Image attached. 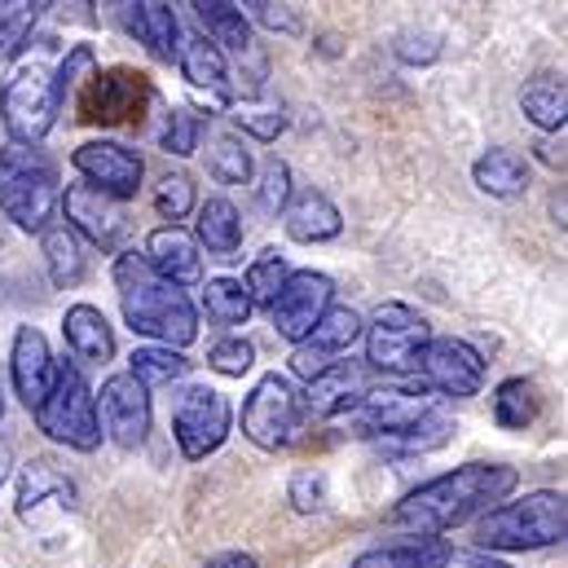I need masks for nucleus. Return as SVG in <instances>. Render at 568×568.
<instances>
[{"label":"nucleus","mask_w":568,"mask_h":568,"mask_svg":"<svg viewBox=\"0 0 568 568\" xmlns=\"http://www.w3.org/2000/svg\"><path fill=\"white\" fill-rule=\"evenodd\" d=\"M75 172L84 176V185L129 203L138 190H142V176H145V159L124 142H84L75 154H71Z\"/></svg>","instance_id":"16"},{"label":"nucleus","mask_w":568,"mask_h":568,"mask_svg":"<svg viewBox=\"0 0 568 568\" xmlns=\"http://www.w3.org/2000/svg\"><path fill=\"white\" fill-rule=\"evenodd\" d=\"M454 551L440 538H415V542H393V547H375L362 551L348 568H440Z\"/></svg>","instance_id":"31"},{"label":"nucleus","mask_w":568,"mask_h":568,"mask_svg":"<svg viewBox=\"0 0 568 568\" xmlns=\"http://www.w3.org/2000/svg\"><path fill=\"white\" fill-rule=\"evenodd\" d=\"M98 75V53L89 44H71L67 58L58 62L53 71V93H58V111L62 106H75V98L84 93V84Z\"/></svg>","instance_id":"37"},{"label":"nucleus","mask_w":568,"mask_h":568,"mask_svg":"<svg viewBox=\"0 0 568 568\" xmlns=\"http://www.w3.org/2000/svg\"><path fill=\"white\" fill-rule=\"evenodd\" d=\"M415 371L424 375V388H432L436 397L463 402L485 388V357L458 335H432Z\"/></svg>","instance_id":"12"},{"label":"nucleus","mask_w":568,"mask_h":568,"mask_svg":"<svg viewBox=\"0 0 568 568\" xmlns=\"http://www.w3.org/2000/svg\"><path fill=\"white\" fill-rule=\"evenodd\" d=\"M53 375H58V362H53L49 339L36 326H18L13 331V348H9V384H13L18 402L27 410H36L49 397Z\"/></svg>","instance_id":"18"},{"label":"nucleus","mask_w":568,"mask_h":568,"mask_svg":"<svg viewBox=\"0 0 568 568\" xmlns=\"http://www.w3.org/2000/svg\"><path fill=\"white\" fill-rule=\"evenodd\" d=\"M58 207L67 212L62 225H67L75 239H89L93 247L115 252V256L124 252V239H129V207H124L120 199H111V194H102V190L75 181V185H67V194L58 199Z\"/></svg>","instance_id":"13"},{"label":"nucleus","mask_w":568,"mask_h":568,"mask_svg":"<svg viewBox=\"0 0 568 568\" xmlns=\"http://www.w3.org/2000/svg\"><path fill=\"white\" fill-rule=\"evenodd\" d=\"M335 304V283L317 270H291L278 300L270 304V322L286 344H304L308 331L322 322V313Z\"/></svg>","instance_id":"14"},{"label":"nucleus","mask_w":568,"mask_h":568,"mask_svg":"<svg viewBox=\"0 0 568 568\" xmlns=\"http://www.w3.org/2000/svg\"><path fill=\"white\" fill-rule=\"evenodd\" d=\"M142 261L163 278V283H172V286L203 283V252H199L194 234L181 230V225H163V230H154V234L145 239Z\"/></svg>","instance_id":"20"},{"label":"nucleus","mask_w":568,"mask_h":568,"mask_svg":"<svg viewBox=\"0 0 568 568\" xmlns=\"http://www.w3.org/2000/svg\"><path fill=\"white\" fill-rule=\"evenodd\" d=\"M291 194H295V185H291V168H286L283 159H270L265 172H261V185H256V203H261V212L278 216Z\"/></svg>","instance_id":"43"},{"label":"nucleus","mask_w":568,"mask_h":568,"mask_svg":"<svg viewBox=\"0 0 568 568\" xmlns=\"http://www.w3.org/2000/svg\"><path fill=\"white\" fill-rule=\"evenodd\" d=\"M115 9H120V22L129 27V36L142 40L159 62H172L176 58V49H181V18H176L172 4L138 0V4H115Z\"/></svg>","instance_id":"21"},{"label":"nucleus","mask_w":568,"mask_h":568,"mask_svg":"<svg viewBox=\"0 0 568 568\" xmlns=\"http://www.w3.org/2000/svg\"><path fill=\"white\" fill-rule=\"evenodd\" d=\"M207 568H261V565H256V556H247V551H225V556H216Z\"/></svg>","instance_id":"48"},{"label":"nucleus","mask_w":568,"mask_h":568,"mask_svg":"<svg viewBox=\"0 0 568 568\" xmlns=\"http://www.w3.org/2000/svg\"><path fill=\"white\" fill-rule=\"evenodd\" d=\"M176 67H181V75H185L190 89H203V93H216L221 102H230V62H225V53L212 40L181 36Z\"/></svg>","instance_id":"25"},{"label":"nucleus","mask_w":568,"mask_h":568,"mask_svg":"<svg viewBox=\"0 0 568 568\" xmlns=\"http://www.w3.org/2000/svg\"><path fill=\"white\" fill-rule=\"evenodd\" d=\"M154 207H159V216L163 221H185L199 203H194V181L185 176V172H163L159 176V185H154Z\"/></svg>","instance_id":"40"},{"label":"nucleus","mask_w":568,"mask_h":568,"mask_svg":"<svg viewBox=\"0 0 568 568\" xmlns=\"http://www.w3.org/2000/svg\"><path fill=\"white\" fill-rule=\"evenodd\" d=\"M31 415H36V427L49 440H58V445H67L75 454H93L102 445L98 402H93V388H89V379H84V371L75 362H58L53 388Z\"/></svg>","instance_id":"6"},{"label":"nucleus","mask_w":568,"mask_h":568,"mask_svg":"<svg viewBox=\"0 0 568 568\" xmlns=\"http://www.w3.org/2000/svg\"><path fill=\"white\" fill-rule=\"evenodd\" d=\"M234 124H239L247 138H256V142H278L286 133V115L274 111V106H247V111L234 115Z\"/></svg>","instance_id":"44"},{"label":"nucleus","mask_w":568,"mask_h":568,"mask_svg":"<svg viewBox=\"0 0 568 568\" xmlns=\"http://www.w3.org/2000/svg\"><path fill=\"white\" fill-rule=\"evenodd\" d=\"M362 339H366V371H384V375H406L415 371L419 353L432 339V326L419 308L402 304V300H388L371 313V322L362 326Z\"/></svg>","instance_id":"9"},{"label":"nucleus","mask_w":568,"mask_h":568,"mask_svg":"<svg viewBox=\"0 0 568 568\" xmlns=\"http://www.w3.org/2000/svg\"><path fill=\"white\" fill-rule=\"evenodd\" d=\"M344 424L353 427V436L375 440L379 449H393V454H427L454 436V419L440 410V397L424 384L366 393L344 415Z\"/></svg>","instance_id":"2"},{"label":"nucleus","mask_w":568,"mask_h":568,"mask_svg":"<svg viewBox=\"0 0 568 568\" xmlns=\"http://www.w3.org/2000/svg\"><path fill=\"white\" fill-rule=\"evenodd\" d=\"M291 278V265H286L283 252H265V256H256L252 261V270H247V278H243V291L252 295V304H274L278 300V291L286 286Z\"/></svg>","instance_id":"39"},{"label":"nucleus","mask_w":568,"mask_h":568,"mask_svg":"<svg viewBox=\"0 0 568 568\" xmlns=\"http://www.w3.org/2000/svg\"><path fill=\"white\" fill-rule=\"evenodd\" d=\"M283 225L295 243H331V239H339L344 216H339V207H335L322 190L304 185V190H295V194L286 199Z\"/></svg>","instance_id":"22"},{"label":"nucleus","mask_w":568,"mask_h":568,"mask_svg":"<svg viewBox=\"0 0 568 568\" xmlns=\"http://www.w3.org/2000/svg\"><path fill=\"white\" fill-rule=\"evenodd\" d=\"M247 22H261L265 31H283V36H295L300 31V13L291 4H270V0H252V4H239Z\"/></svg>","instance_id":"45"},{"label":"nucleus","mask_w":568,"mask_h":568,"mask_svg":"<svg viewBox=\"0 0 568 568\" xmlns=\"http://www.w3.org/2000/svg\"><path fill=\"white\" fill-rule=\"evenodd\" d=\"M75 480L53 467L49 458H31L22 471H18V520L27 525H44L49 516H71L75 511Z\"/></svg>","instance_id":"17"},{"label":"nucleus","mask_w":568,"mask_h":568,"mask_svg":"<svg viewBox=\"0 0 568 568\" xmlns=\"http://www.w3.org/2000/svg\"><path fill=\"white\" fill-rule=\"evenodd\" d=\"M9 471H13V440H9V436H0V489H4Z\"/></svg>","instance_id":"49"},{"label":"nucleus","mask_w":568,"mask_h":568,"mask_svg":"<svg viewBox=\"0 0 568 568\" xmlns=\"http://www.w3.org/2000/svg\"><path fill=\"white\" fill-rule=\"evenodd\" d=\"M44 9L49 4H40V0H4L0 4V67L22 53V44L31 40V31H36Z\"/></svg>","instance_id":"36"},{"label":"nucleus","mask_w":568,"mask_h":568,"mask_svg":"<svg viewBox=\"0 0 568 568\" xmlns=\"http://www.w3.org/2000/svg\"><path fill=\"white\" fill-rule=\"evenodd\" d=\"M440 568H511L498 556H485V551H463V556H449Z\"/></svg>","instance_id":"47"},{"label":"nucleus","mask_w":568,"mask_h":568,"mask_svg":"<svg viewBox=\"0 0 568 568\" xmlns=\"http://www.w3.org/2000/svg\"><path fill=\"white\" fill-rule=\"evenodd\" d=\"M62 335H67V344L80 362L106 366L115 357V331H111V322L98 304H71L62 313Z\"/></svg>","instance_id":"24"},{"label":"nucleus","mask_w":568,"mask_h":568,"mask_svg":"<svg viewBox=\"0 0 568 568\" xmlns=\"http://www.w3.org/2000/svg\"><path fill=\"white\" fill-rule=\"evenodd\" d=\"M58 163L36 145L0 150V216L27 234H44L58 221Z\"/></svg>","instance_id":"5"},{"label":"nucleus","mask_w":568,"mask_h":568,"mask_svg":"<svg viewBox=\"0 0 568 568\" xmlns=\"http://www.w3.org/2000/svg\"><path fill=\"white\" fill-rule=\"evenodd\" d=\"M194 243H199V252H207L216 261H239L243 216L225 194H212L207 203L194 207Z\"/></svg>","instance_id":"23"},{"label":"nucleus","mask_w":568,"mask_h":568,"mask_svg":"<svg viewBox=\"0 0 568 568\" xmlns=\"http://www.w3.org/2000/svg\"><path fill=\"white\" fill-rule=\"evenodd\" d=\"M190 371H194V362H190L185 353L159 348V344L133 348V357H129V375L142 384L145 393H150V388H163V384H176V379H185Z\"/></svg>","instance_id":"33"},{"label":"nucleus","mask_w":568,"mask_h":568,"mask_svg":"<svg viewBox=\"0 0 568 568\" xmlns=\"http://www.w3.org/2000/svg\"><path fill=\"white\" fill-rule=\"evenodd\" d=\"M568 503L560 489H534L516 503L494 507L476 525V551L485 556H516V551H542L565 542Z\"/></svg>","instance_id":"4"},{"label":"nucleus","mask_w":568,"mask_h":568,"mask_svg":"<svg viewBox=\"0 0 568 568\" xmlns=\"http://www.w3.org/2000/svg\"><path fill=\"white\" fill-rule=\"evenodd\" d=\"M190 9H194V18H199V27L207 31L203 40H212L221 53H225V49L252 53V22L243 18L239 4H230V0H194Z\"/></svg>","instance_id":"27"},{"label":"nucleus","mask_w":568,"mask_h":568,"mask_svg":"<svg viewBox=\"0 0 568 568\" xmlns=\"http://www.w3.org/2000/svg\"><path fill=\"white\" fill-rule=\"evenodd\" d=\"M538 415H542V393L534 379L516 375V379H503L494 388V424L503 432H525V427L538 424Z\"/></svg>","instance_id":"29"},{"label":"nucleus","mask_w":568,"mask_h":568,"mask_svg":"<svg viewBox=\"0 0 568 568\" xmlns=\"http://www.w3.org/2000/svg\"><path fill=\"white\" fill-rule=\"evenodd\" d=\"M93 402H98V427H102V436H111L120 449H142L154 415H150V393H145L129 371L102 379V393H93Z\"/></svg>","instance_id":"15"},{"label":"nucleus","mask_w":568,"mask_h":568,"mask_svg":"<svg viewBox=\"0 0 568 568\" xmlns=\"http://www.w3.org/2000/svg\"><path fill=\"white\" fill-rule=\"evenodd\" d=\"M207 366H212L216 375H225V379H243V375L256 366V344L243 339V335H225V339H216V344L207 348Z\"/></svg>","instance_id":"41"},{"label":"nucleus","mask_w":568,"mask_h":568,"mask_svg":"<svg viewBox=\"0 0 568 568\" xmlns=\"http://www.w3.org/2000/svg\"><path fill=\"white\" fill-rule=\"evenodd\" d=\"M203 313L216 326H247L256 304H252V295L243 291L239 278H212V283L203 286Z\"/></svg>","instance_id":"35"},{"label":"nucleus","mask_w":568,"mask_h":568,"mask_svg":"<svg viewBox=\"0 0 568 568\" xmlns=\"http://www.w3.org/2000/svg\"><path fill=\"white\" fill-rule=\"evenodd\" d=\"M145 111H159V93H154L150 75L138 67H106L75 98V120L102 124V129L142 124Z\"/></svg>","instance_id":"8"},{"label":"nucleus","mask_w":568,"mask_h":568,"mask_svg":"<svg viewBox=\"0 0 568 568\" xmlns=\"http://www.w3.org/2000/svg\"><path fill=\"white\" fill-rule=\"evenodd\" d=\"M230 424H234V410L225 393L207 384H194L172 402V440L185 463H203L207 454H216L230 440Z\"/></svg>","instance_id":"11"},{"label":"nucleus","mask_w":568,"mask_h":568,"mask_svg":"<svg viewBox=\"0 0 568 568\" xmlns=\"http://www.w3.org/2000/svg\"><path fill=\"white\" fill-rule=\"evenodd\" d=\"M371 371L362 362H331L317 379H308V388L300 393L304 402V415H317V419H339L348 415L371 388Z\"/></svg>","instance_id":"19"},{"label":"nucleus","mask_w":568,"mask_h":568,"mask_svg":"<svg viewBox=\"0 0 568 568\" xmlns=\"http://www.w3.org/2000/svg\"><path fill=\"white\" fill-rule=\"evenodd\" d=\"M520 111L542 133H565L568 120V84L565 75H534L520 89Z\"/></svg>","instance_id":"28"},{"label":"nucleus","mask_w":568,"mask_h":568,"mask_svg":"<svg viewBox=\"0 0 568 568\" xmlns=\"http://www.w3.org/2000/svg\"><path fill=\"white\" fill-rule=\"evenodd\" d=\"M516 489H520V471L511 463H463L445 476H432L419 489H410L388 511V525L415 538H440L476 516H489Z\"/></svg>","instance_id":"1"},{"label":"nucleus","mask_w":568,"mask_h":568,"mask_svg":"<svg viewBox=\"0 0 568 568\" xmlns=\"http://www.w3.org/2000/svg\"><path fill=\"white\" fill-rule=\"evenodd\" d=\"M331 362H335V357H326V353H317V348H308V344H295V353H291V375L308 384V379H317Z\"/></svg>","instance_id":"46"},{"label":"nucleus","mask_w":568,"mask_h":568,"mask_svg":"<svg viewBox=\"0 0 568 568\" xmlns=\"http://www.w3.org/2000/svg\"><path fill=\"white\" fill-rule=\"evenodd\" d=\"M199 142H203V120L190 106H168L163 129H159V150L172 159H190L199 154Z\"/></svg>","instance_id":"38"},{"label":"nucleus","mask_w":568,"mask_h":568,"mask_svg":"<svg viewBox=\"0 0 568 568\" xmlns=\"http://www.w3.org/2000/svg\"><path fill=\"white\" fill-rule=\"evenodd\" d=\"M286 498H291V507H295L300 516L322 511V507L331 503V480H326V471H322V467H300V471L291 476Z\"/></svg>","instance_id":"42"},{"label":"nucleus","mask_w":568,"mask_h":568,"mask_svg":"<svg viewBox=\"0 0 568 568\" xmlns=\"http://www.w3.org/2000/svg\"><path fill=\"white\" fill-rule=\"evenodd\" d=\"M40 239H44L49 283L58 286V291H71V286L84 283V270H89V261H84V243H80L67 225H49Z\"/></svg>","instance_id":"30"},{"label":"nucleus","mask_w":568,"mask_h":568,"mask_svg":"<svg viewBox=\"0 0 568 568\" xmlns=\"http://www.w3.org/2000/svg\"><path fill=\"white\" fill-rule=\"evenodd\" d=\"M471 185L489 199H520L529 190V163L516 154V150H503V145H489L476 163H471Z\"/></svg>","instance_id":"26"},{"label":"nucleus","mask_w":568,"mask_h":568,"mask_svg":"<svg viewBox=\"0 0 568 568\" xmlns=\"http://www.w3.org/2000/svg\"><path fill=\"white\" fill-rule=\"evenodd\" d=\"M203 163H207V176L221 185H243L252 176V150L234 133H212L207 150H203Z\"/></svg>","instance_id":"34"},{"label":"nucleus","mask_w":568,"mask_h":568,"mask_svg":"<svg viewBox=\"0 0 568 568\" xmlns=\"http://www.w3.org/2000/svg\"><path fill=\"white\" fill-rule=\"evenodd\" d=\"M0 419H4V388H0Z\"/></svg>","instance_id":"50"},{"label":"nucleus","mask_w":568,"mask_h":568,"mask_svg":"<svg viewBox=\"0 0 568 568\" xmlns=\"http://www.w3.org/2000/svg\"><path fill=\"white\" fill-rule=\"evenodd\" d=\"M58 93L53 71L44 62L18 67L0 89V124L13 138V145H40L58 124Z\"/></svg>","instance_id":"7"},{"label":"nucleus","mask_w":568,"mask_h":568,"mask_svg":"<svg viewBox=\"0 0 568 568\" xmlns=\"http://www.w3.org/2000/svg\"><path fill=\"white\" fill-rule=\"evenodd\" d=\"M239 424H243V436H247L256 449H270V454L286 449V445L300 436V427H304V402H300L295 384H291L286 375H278V371L261 375L256 388H252L247 402H243Z\"/></svg>","instance_id":"10"},{"label":"nucleus","mask_w":568,"mask_h":568,"mask_svg":"<svg viewBox=\"0 0 568 568\" xmlns=\"http://www.w3.org/2000/svg\"><path fill=\"white\" fill-rule=\"evenodd\" d=\"M115 291L124 326L142 339H154L159 348H190L199 339V308L181 286L163 283L138 252L115 256Z\"/></svg>","instance_id":"3"},{"label":"nucleus","mask_w":568,"mask_h":568,"mask_svg":"<svg viewBox=\"0 0 568 568\" xmlns=\"http://www.w3.org/2000/svg\"><path fill=\"white\" fill-rule=\"evenodd\" d=\"M362 326H366V322H362V313H357V308H348V304H331V308L322 313V322L308 331V339H304V344L339 362V357L362 339Z\"/></svg>","instance_id":"32"}]
</instances>
